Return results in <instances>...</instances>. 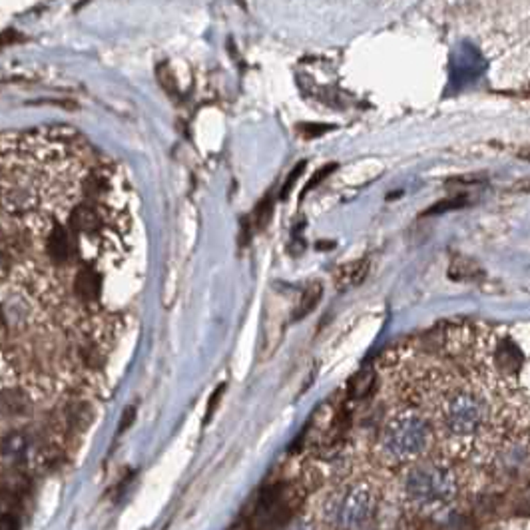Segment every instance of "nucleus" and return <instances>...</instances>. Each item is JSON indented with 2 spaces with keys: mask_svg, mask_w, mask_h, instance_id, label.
<instances>
[{
  "mask_svg": "<svg viewBox=\"0 0 530 530\" xmlns=\"http://www.w3.org/2000/svg\"><path fill=\"white\" fill-rule=\"evenodd\" d=\"M431 443V425L413 411H403L387 421L381 432V453L391 462L421 457Z\"/></svg>",
  "mask_w": 530,
  "mask_h": 530,
  "instance_id": "obj_1",
  "label": "nucleus"
},
{
  "mask_svg": "<svg viewBox=\"0 0 530 530\" xmlns=\"http://www.w3.org/2000/svg\"><path fill=\"white\" fill-rule=\"evenodd\" d=\"M455 492H457L455 474L437 462L417 464L404 478V497L423 508L446 504L453 501Z\"/></svg>",
  "mask_w": 530,
  "mask_h": 530,
  "instance_id": "obj_2",
  "label": "nucleus"
},
{
  "mask_svg": "<svg viewBox=\"0 0 530 530\" xmlns=\"http://www.w3.org/2000/svg\"><path fill=\"white\" fill-rule=\"evenodd\" d=\"M373 504L375 502L369 488L359 483H351L327 497L323 504V516L333 529L357 530L371 518Z\"/></svg>",
  "mask_w": 530,
  "mask_h": 530,
  "instance_id": "obj_3",
  "label": "nucleus"
},
{
  "mask_svg": "<svg viewBox=\"0 0 530 530\" xmlns=\"http://www.w3.org/2000/svg\"><path fill=\"white\" fill-rule=\"evenodd\" d=\"M441 418H443L445 431L450 437L464 439L480 429V425L485 421V407L476 395L459 391V393H453L450 397H446Z\"/></svg>",
  "mask_w": 530,
  "mask_h": 530,
  "instance_id": "obj_4",
  "label": "nucleus"
},
{
  "mask_svg": "<svg viewBox=\"0 0 530 530\" xmlns=\"http://www.w3.org/2000/svg\"><path fill=\"white\" fill-rule=\"evenodd\" d=\"M289 513H292V504L285 497V488L281 485L267 487L255 502L253 516H251V530L285 529Z\"/></svg>",
  "mask_w": 530,
  "mask_h": 530,
  "instance_id": "obj_5",
  "label": "nucleus"
},
{
  "mask_svg": "<svg viewBox=\"0 0 530 530\" xmlns=\"http://www.w3.org/2000/svg\"><path fill=\"white\" fill-rule=\"evenodd\" d=\"M321 293H323V287H321L319 283H313V285H309V287L305 289V293L301 295V301H299L297 309L293 311V321L305 319L307 315H309V313L315 309V305L319 303Z\"/></svg>",
  "mask_w": 530,
  "mask_h": 530,
  "instance_id": "obj_6",
  "label": "nucleus"
},
{
  "mask_svg": "<svg viewBox=\"0 0 530 530\" xmlns=\"http://www.w3.org/2000/svg\"><path fill=\"white\" fill-rule=\"evenodd\" d=\"M365 275H367V262H355V264L341 269L339 283L341 285H357V283H361Z\"/></svg>",
  "mask_w": 530,
  "mask_h": 530,
  "instance_id": "obj_7",
  "label": "nucleus"
},
{
  "mask_svg": "<svg viewBox=\"0 0 530 530\" xmlns=\"http://www.w3.org/2000/svg\"><path fill=\"white\" fill-rule=\"evenodd\" d=\"M464 204V197H455V199H446V202H441L437 204L434 208L427 209L425 215H432V213H441V211H446V209H457Z\"/></svg>",
  "mask_w": 530,
  "mask_h": 530,
  "instance_id": "obj_8",
  "label": "nucleus"
},
{
  "mask_svg": "<svg viewBox=\"0 0 530 530\" xmlns=\"http://www.w3.org/2000/svg\"><path fill=\"white\" fill-rule=\"evenodd\" d=\"M335 166H325L323 169H319L311 180H309V183L305 186V190H303V194H307V192H311L313 190V186H317V183H321V180H325L327 176H329V172H333Z\"/></svg>",
  "mask_w": 530,
  "mask_h": 530,
  "instance_id": "obj_9",
  "label": "nucleus"
},
{
  "mask_svg": "<svg viewBox=\"0 0 530 530\" xmlns=\"http://www.w3.org/2000/svg\"><path fill=\"white\" fill-rule=\"evenodd\" d=\"M303 167H305V162H301L299 166L295 167V169H293V172H292V176H289V180H287V183H283V190H281V195H283V197H285V195L292 192V186H293V183H295V180H297V176H299V172H301Z\"/></svg>",
  "mask_w": 530,
  "mask_h": 530,
  "instance_id": "obj_10",
  "label": "nucleus"
},
{
  "mask_svg": "<svg viewBox=\"0 0 530 530\" xmlns=\"http://www.w3.org/2000/svg\"><path fill=\"white\" fill-rule=\"evenodd\" d=\"M269 213H271V206H267V204H259V208H257V213H255V218H257V223H259V227L267 222V218H269Z\"/></svg>",
  "mask_w": 530,
  "mask_h": 530,
  "instance_id": "obj_11",
  "label": "nucleus"
},
{
  "mask_svg": "<svg viewBox=\"0 0 530 530\" xmlns=\"http://www.w3.org/2000/svg\"><path fill=\"white\" fill-rule=\"evenodd\" d=\"M2 530H18V520L10 515L2 516Z\"/></svg>",
  "mask_w": 530,
  "mask_h": 530,
  "instance_id": "obj_12",
  "label": "nucleus"
},
{
  "mask_svg": "<svg viewBox=\"0 0 530 530\" xmlns=\"http://www.w3.org/2000/svg\"><path fill=\"white\" fill-rule=\"evenodd\" d=\"M287 530H313V527H311L309 522H305V520H297V522L289 524V527H287Z\"/></svg>",
  "mask_w": 530,
  "mask_h": 530,
  "instance_id": "obj_13",
  "label": "nucleus"
}]
</instances>
